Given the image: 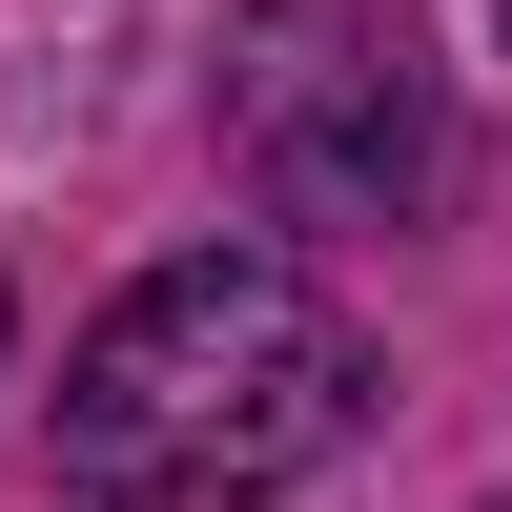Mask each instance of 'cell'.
Returning <instances> with one entry per match:
<instances>
[{
	"label": "cell",
	"mask_w": 512,
	"mask_h": 512,
	"mask_svg": "<svg viewBox=\"0 0 512 512\" xmlns=\"http://www.w3.org/2000/svg\"><path fill=\"white\" fill-rule=\"evenodd\" d=\"M369 431V328L287 246H185L62 349V492L82 512H267Z\"/></svg>",
	"instance_id": "obj_1"
},
{
	"label": "cell",
	"mask_w": 512,
	"mask_h": 512,
	"mask_svg": "<svg viewBox=\"0 0 512 512\" xmlns=\"http://www.w3.org/2000/svg\"><path fill=\"white\" fill-rule=\"evenodd\" d=\"M226 144L287 226H390L431 205L451 103H431V41L410 0H246L226 21Z\"/></svg>",
	"instance_id": "obj_2"
},
{
	"label": "cell",
	"mask_w": 512,
	"mask_h": 512,
	"mask_svg": "<svg viewBox=\"0 0 512 512\" xmlns=\"http://www.w3.org/2000/svg\"><path fill=\"white\" fill-rule=\"evenodd\" d=\"M0 328H21V308H0Z\"/></svg>",
	"instance_id": "obj_3"
}]
</instances>
